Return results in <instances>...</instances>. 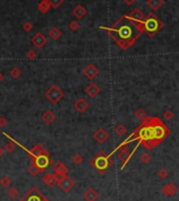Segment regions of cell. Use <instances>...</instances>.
<instances>
[{"instance_id":"60d3db41","label":"cell","mask_w":179,"mask_h":201,"mask_svg":"<svg viewBox=\"0 0 179 201\" xmlns=\"http://www.w3.org/2000/svg\"><path fill=\"white\" fill-rule=\"evenodd\" d=\"M124 2L127 4V6H132V4L135 2V0H124Z\"/></svg>"},{"instance_id":"ffe728a7","label":"cell","mask_w":179,"mask_h":201,"mask_svg":"<svg viewBox=\"0 0 179 201\" xmlns=\"http://www.w3.org/2000/svg\"><path fill=\"white\" fill-rule=\"evenodd\" d=\"M41 119H42V121L44 122V123L52 124L53 122L55 121L56 116H55V114H54L52 111H45L44 113L42 114Z\"/></svg>"},{"instance_id":"ac0fdd59","label":"cell","mask_w":179,"mask_h":201,"mask_svg":"<svg viewBox=\"0 0 179 201\" xmlns=\"http://www.w3.org/2000/svg\"><path fill=\"white\" fill-rule=\"evenodd\" d=\"M99 198V194L96 190L90 187L83 193V199L85 201H96Z\"/></svg>"},{"instance_id":"9c48e42d","label":"cell","mask_w":179,"mask_h":201,"mask_svg":"<svg viewBox=\"0 0 179 201\" xmlns=\"http://www.w3.org/2000/svg\"><path fill=\"white\" fill-rule=\"evenodd\" d=\"M58 185H59V187L65 193H69L74 187H75V181H74L71 177L65 176V177H63L59 182H58Z\"/></svg>"},{"instance_id":"7c38bea8","label":"cell","mask_w":179,"mask_h":201,"mask_svg":"<svg viewBox=\"0 0 179 201\" xmlns=\"http://www.w3.org/2000/svg\"><path fill=\"white\" fill-rule=\"evenodd\" d=\"M177 192H178V187H177V185L174 184V183H168V184H164L161 187V194L167 196V197L175 196Z\"/></svg>"},{"instance_id":"484cf974","label":"cell","mask_w":179,"mask_h":201,"mask_svg":"<svg viewBox=\"0 0 179 201\" xmlns=\"http://www.w3.org/2000/svg\"><path fill=\"white\" fill-rule=\"evenodd\" d=\"M125 133H127V129H125V126L123 124H118V125L115 128V134H116L117 136L122 137V136H124Z\"/></svg>"},{"instance_id":"7402d4cb","label":"cell","mask_w":179,"mask_h":201,"mask_svg":"<svg viewBox=\"0 0 179 201\" xmlns=\"http://www.w3.org/2000/svg\"><path fill=\"white\" fill-rule=\"evenodd\" d=\"M148 6L153 11H157L163 6V0H148Z\"/></svg>"},{"instance_id":"74e56055","label":"cell","mask_w":179,"mask_h":201,"mask_svg":"<svg viewBox=\"0 0 179 201\" xmlns=\"http://www.w3.org/2000/svg\"><path fill=\"white\" fill-rule=\"evenodd\" d=\"M119 152H124V151H129V144L127 143L125 141L122 142L121 144H119V146L117 147Z\"/></svg>"},{"instance_id":"277c9868","label":"cell","mask_w":179,"mask_h":201,"mask_svg":"<svg viewBox=\"0 0 179 201\" xmlns=\"http://www.w3.org/2000/svg\"><path fill=\"white\" fill-rule=\"evenodd\" d=\"M143 29L149 37H154L162 29V22L153 13H150L143 20Z\"/></svg>"},{"instance_id":"44dd1931","label":"cell","mask_w":179,"mask_h":201,"mask_svg":"<svg viewBox=\"0 0 179 201\" xmlns=\"http://www.w3.org/2000/svg\"><path fill=\"white\" fill-rule=\"evenodd\" d=\"M133 153L129 151H124V152H120L118 154V159L122 162V167H124V165L129 162L130 158H131Z\"/></svg>"},{"instance_id":"8d00e7d4","label":"cell","mask_w":179,"mask_h":201,"mask_svg":"<svg viewBox=\"0 0 179 201\" xmlns=\"http://www.w3.org/2000/svg\"><path fill=\"white\" fill-rule=\"evenodd\" d=\"M79 27H80V24H79V22H77L76 20H74V21H71V23H70V25H69V27L72 30V31H77L78 29H79Z\"/></svg>"},{"instance_id":"1f68e13d","label":"cell","mask_w":179,"mask_h":201,"mask_svg":"<svg viewBox=\"0 0 179 201\" xmlns=\"http://www.w3.org/2000/svg\"><path fill=\"white\" fill-rule=\"evenodd\" d=\"M150 160H151V156L148 153H142V154L140 155V161H141L143 164H148L150 162Z\"/></svg>"},{"instance_id":"52a82bcc","label":"cell","mask_w":179,"mask_h":201,"mask_svg":"<svg viewBox=\"0 0 179 201\" xmlns=\"http://www.w3.org/2000/svg\"><path fill=\"white\" fill-rule=\"evenodd\" d=\"M52 170H53L54 174L56 175V177H57L58 182H59L63 177L68 176V174H69V169L60 161L55 162V163L52 165Z\"/></svg>"},{"instance_id":"e575fe53","label":"cell","mask_w":179,"mask_h":201,"mask_svg":"<svg viewBox=\"0 0 179 201\" xmlns=\"http://www.w3.org/2000/svg\"><path fill=\"white\" fill-rule=\"evenodd\" d=\"M163 118H164L165 120H168V121L172 120V119L174 118V113L171 110L165 111L164 113H163Z\"/></svg>"},{"instance_id":"7a4b0ae2","label":"cell","mask_w":179,"mask_h":201,"mask_svg":"<svg viewBox=\"0 0 179 201\" xmlns=\"http://www.w3.org/2000/svg\"><path fill=\"white\" fill-rule=\"evenodd\" d=\"M142 124H144V125L150 128L156 146H159L163 140H165L171 133L170 129H168V126L165 125L158 117L148 116L147 118L142 121Z\"/></svg>"},{"instance_id":"f1b7e54d","label":"cell","mask_w":179,"mask_h":201,"mask_svg":"<svg viewBox=\"0 0 179 201\" xmlns=\"http://www.w3.org/2000/svg\"><path fill=\"white\" fill-rule=\"evenodd\" d=\"M29 173L32 176H34V177H36L37 175H39L40 173H41V171H40L39 169H38L37 166H36L35 164H32L31 166L29 167Z\"/></svg>"},{"instance_id":"d4e9b609","label":"cell","mask_w":179,"mask_h":201,"mask_svg":"<svg viewBox=\"0 0 179 201\" xmlns=\"http://www.w3.org/2000/svg\"><path fill=\"white\" fill-rule=\"evenodd\" d=\"M11 184H12V180L10 179V177H7V176L1 177V179H0V185H1L2 187L9 189V187H11Z\"/></svg>"},{"instance_id":"f35d334b","label":"cell","mask_w":179,"mask_h":201,"mask_svg":"<svg viewBox=\"0 0 179 201\" xmlns=\"http://www.w3.org/2000/svg\"><path fill=\"white\" fill-rule=\"evenodd\" d=\"M22 27H23V30L25 31V32H31V31H32V29H33V25H32V23H31V22L27 21L23 25H22Z\"/></svg>"},{"instance_id":"4dcf8cb0","label":"cell","mask_w":179,"mask_h":201,"mask_svg":"<svg viewBox=\"0 0 179 201\" xmlns=\"http://www.w3.org/2000/svg\"><path fill=\"white\" fill-rule=\"evenodd\" d=\"M169 175H170V173H169L168 170H165V169H160L159 172H158V177H159L161 180L167 179L169 177Z\"/></svg>"},{"instance_id":"4316f807","label":"cell","mask_w":179,"mask_h":201,"mask_svg":"<svg viewBox=\"0 0 179 201\" xmlns=\"http://www.w3.org/2000/svg\"><path fill=\"white\" fill-rule=\"evenodd\" d=\"M134 116L136 117L138 120H140V121H143L148 117L147 116V113H145L144 110H142V109H138V110L135 112Z\"/></svg>"},{"instance_id":"ab89813d","label":"cell","mask_w":179,"mask_h":201,"mask_svg":"<svg viewBox=\"0 0 179 201\" xmlns=\"http://www.w3.org/2000/svg\"><path fill=\"white\" fill-rule=\"evenodd\" d=\"M7 123V120L4 117H0V128H4Z\"/></svg>"},{"instance_id":"30bf717a","label":"cell","mask_w":179,"mask_h":201,"mask_svg":"<svg viewBox=\"0 0 179 201\" xmlns=\"http://www.w3.org/2000/svg\"><path fill=\"white\" fill-rule=\"evenodd\" d=\"M22 149H24L25 151L27 152V154H29V156H30V158H35V157H38V156H40V155H42V154H45V153H48L47 150L43 147L41 144L40 143H37L35 146H33L31 150H27L25 147L23 146H21Z\"/></svg>"},{"instance_id":"f546056e","label":"cell","mask_w":179,"mask_h":201,"mask_svg":"<svg viewBox=\"0 0 179 201\" xmlns=\"http://www.w3.org/2000/svg\"><path fill=\"white\" fill-rule=\"evenodd\" d=\"M73 163L74 164H76V165H79V164H81L83 162V157L81 156L80 154H76V155H74V157H73Z\"/></svg>"},{"instance_id":"83f0119b","label":"cell","mask_w":179,"mask_h":201,"mask_svg":"<svg viewBox=\"0 0 179 201\" xmlns=\"http://www.w3.org/2000/svg\"><path fill=\"white\" fill-rule=\"evenodd\" d=\"M10 75H11V77L13 79H18V78L21 76V71H20L19 68H13L11 70V72H10Z\"/></svg>"},{"instance_id":"cb8c5ba5","label":"cell","mask_w":179,"mask_h":201,"mask_svg":"<svg viewBox=\"0 0 179 201\" xmlns=\"http://www.w3.org/2000/svg\"><path fill=\"white\" fill-rule=\"evenodd\" d=\"M48 36L52 38L53 40H57L59 39L60 36H61V32L59 29H57V27H53L52 30H50V32H48Z\"/></svg>"},{"instance_id":"3957f363","label":"cell","mask_w":179,"mask_h":201,"mask_svg":"<svg viewBox=\"0 0 179 201\" xmlns=\"http://www.w3.org/2000/svg\"><path fill=\"white\" fill-rule=\"evenodd\" d=\"M114 161L109 155L104 152H99L98 154L91 160V165L99 174H104L111 166H113Z\"/></svg>"},{"instance_id":"7bdbcfd3","label":"cell","mask_w":179,"mask_h":201,"mask_svg":"<svg viewBox=\"0 0 179 201\" xmlns=\"http://www.w3.org/2000/svg\"><path fill=\"white\" fill-rule=\"evenodd\" d=\"M3 78H4V76H3V74H2L1 72H0V82H1L2 80H3Z\"/></svg>"},{"instance_id":"5bb4252c","label":"cell","mask_w":179,"mask_h":201,"mask_svg":"<svg viewBox=\"0 0 179 201\" xmlns=\"http://www.w3.org/2000/svg\"><path fill=\"white\" fill-rule=\"evenodd\" d=\"M89 102L85 100L84 98H79L77 100L75 101V103H74V109H75L76 111L78 112V113L82 114L84 113L86 110L89 109Z\"/></svg>"},{"instance_id":"8fae6325","label":"cell","mask_w":179,"mask_h":201,"mask_svg":"<svg viewBox=\"0 0 179 201\" xmlns=\"http://www.w3.org/2000/svg\"><path fill=\"white\" fill-rule=\"evenodd\" d=\"M31 42L33 43V45H35L37 49H42L48 42V39L42 33H37L34 37L31 39Z\"/></svg>"},{"instance_id":"ba28073f","label":"cell","mask_w":179,"mask_h":201,"mask_svg":"<svg viewBox=\"0 0 179 201\" xmlns=\"http://www.w3.org/2000/svg\"><path fill=\"white\" fill-rule=\"evenodd\" d=\"M82 74H83V76L86 78V79H89V80H93L94 78L98 76V74H99V70H98V68H97L96 65L92 64V63H89V64L83 68Z\"/></svg>"},{"instance_id":"2e32d148","label":"cell","mask_w":179,"mask_h":201,"mask_svg":"<svg viewBox=\"0 0 179 201\" xmlns=\"http://www.w3.org/2000/svg\"><path fill=\"white\" fill-rule=\"evenodd\" d=\"M84 92L88 94V96L90 98H95L96 96H98L99 93H100V88H99V86L95 84V83H90V84L84 88Z\"/></svg>"},{"instance_id":"836d02e7","label":"cell","mask_w":179,"mask_h":201,"mask_svg":"<svg viewBox=\"0 0 179 201\" xmlns=\"http://www.w3.org/2000/svg\"><path fill=\"white\" fill-rule=\"evenodd\" d=\"M7 194H9V196L11 198H13V199H15V198L17 197L18 196V191H17V189L16 187H10L9 189V191H7Z\"/></svg>"},{"instance_id":"4fadbf2b","label":"cell","mask_w":179,"mask_h":201,"mask_svg":"<svg viewBox=\"0 0 179 201\" xmlns=\"http://www.w3.org/2000/svg\"><path fill=\"white\" fill-rule=\"evenodd\" d=\"M93 138L95 139L99 144H102L109 139V133H107L104 129L100 128V129H97L96 133L93 135Z\"/></svg>"},{"instance_id":"9a60e30c","label":"cell","mask_w":179,"mask_h":201,"mask_svg":"<svg viewBox=\"0 0 179 201\" xmlns=\"http://www.w3.org/2000/svg\"><path fill=\"white\" fill-rule=\"evenodd\" d=\"M127 17L135 22H143V20L145 18L144 15L142 14V12L139 9H137V7L133 10L129 15H127Z\"/></svg>"},{"instance_id":"603a6c76","label":"cell","mask_w":179,"mask_h":201,"mask_svg":"<svg viewBox=\"0 0 179 201\" xmlns=\"http://www.w3.org/2000/svg\"><path fill=\"white\" fill-rule=\"evenodd\" d=\"M38 9H39V11L43 13V14L48 13V10L51 9V4H50V2H48V0H41V1L39 2V4H38Z\"/></svg>"},{"instance_id":"d590c367","label":"cell","mask_w":179,"mask_h":201,"mask_svg":"<svg viewBox=\"0 0 179 201\" xmlns=\"http://www.w3.org/2000/svg\"><path fill=\"white\" fill-rule=\"evenodd\" d=\"M37 57V53H36V51L34 50H29L27 53V58L30 60H34L35 58Z\"/></svg>"},{"instance_id":"b9f144b4","label":"cell","mask_w":179,"mask_h":201,"mask_svg":"<svg viewBox=\"0 0 179 201\" xmlns=\"http://www.w3.org/2000/svg\"><path fill=\"white\" fill-rule=\"evenodd\" d=\"M3 153H4V149H2V147L0 146V157H1L2 155H3Z\"/></svg>"},{"instance_id":"5b68a950","label":"cell","mask_w":179,"mask_h":201,"mask_svg":"<svg viewBox=\"0 0 179 201\" xmlns=\"http://www.w3.org/2000/svg\"><path fill=\"white\" fill-rule=\"evenodd\" d=\"M45 98L48 99L52 104H57L59 101L65 97V93L62 92V90L57 86L56 84H54L51 86L48 90L45 92Z\"/></svg>"},{"instance_id":"6da1fadb","label":"cell","mask_w":179,"mask_h":201,"mask_svg":"<svg viewBox=\"0 0 179 201\" xmlns=\"http://www.w3.org/2000/svg\"><path fill=\"white\" fill-rule=\"evenodd\" d=\"M107 31L110 37L117 43V45L122 50H127L133 47L140 35L144 32L142 22H135L129 19L127 15L120 18L118 21L115 22L111 27H102Z\"/></svg>"},{"instance_id":"d6a6232c","label":"cell","mask_w":179,"mask_h":201,"mask_svg":"<svg viewBox=\"0 0 179 201\" xmlns=\"http://www.w3.org/2000/svg\"><path fill=\"white\" fill-rule=\"evenodd\" d=\"M48 2H50L51 6L53 9H57L58 6H60L65 2V0H48Z\"/></svg>"},{"instance_id":"8992f818","label":"cell","mask_w":179,"mask_h":201,"mask_svg":"<svg viewBox=\"0 0 179 201\" xmlns=\"http://www.w3.org/2000/svg\"><path fill=\"white\" fill-rule=\"evenodd\" d=\"M31 161H32V164H35L41 171V173L44 172L52 163V159H51V156L48 153L42 154L38 157H35V158H31Z\"/></svg>"},{"instance_id":"e0dca14e","label":"cell","mask_w":179,"mask_h":201,"mask_svg":"<svg viewBox=\"0 0 179 201\" xmlns=\"http://www.w3.org/2000/svg\"><path fill=\"white\" fill-rule=\"evenodd\" d=\"M42 180L48 187H54L56 184H58L57 177H56L55 174H52V173H48V174H45L44 176L42 177Z\"/></svg>"},{"instance_id":"d6986e66","label":"cell","mask_w":179,"mask_h":201,"mask_svg":"<svg viewBox=\"0 0 179 201\" xmlns=\"http://www.w3.org/2000/svg\"><path fill=\"white\" fill-rule=\"evenodd\" d=\"M72 13H73L74 16L77 17L78 19H82L86 15V9L83 6H81V4H78V6H76L74 7Z\"/></svg>"}]
</instances>
